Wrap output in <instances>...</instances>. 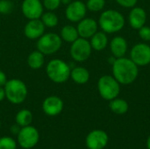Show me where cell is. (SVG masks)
Masks as SVG:
<instances>
[{"instance_id":"25","label":"cell","mask_w":150,"mask_h":149,"mask_svg":"<svg viewBox=\"0 0 150 149\" xmlns=\"http://www.w3.org/2000/svg\"><path fill=\"white\" fill-rule=\"evenodd\" d=\"M105 5V0H88L86 3L87 10L91 11H100Z\"/></svg>"},{"instance_id":"7","label":"cell","mask_w":150,"mask_h":149,"mask_svg":"<svg viewBox=\"0 0 150 149\" xmlns=\"http://www.w3.org/2000/svg\"><path fill=\"white\" fill-rule=\"evenodd\" d=\"M91 50L92 47L90 41H88L87 39L79 37L71 43L70 55L76 61L83 62L89 59L91 54Z\"/></svg>"},{"instance_id":"20","label":"cell","mask_w":150,"mask_h":149,"mask_svg":"<svg viewBox=\"0 0 150 149\" xmlns=\"http://www.w3.org/2000/svg\"><path fill=\"white\" fill-rule=\"evenodd\" d=\"M109 108L113 113L118 115H123L127 112L129 109V105L125 99L116 97L109 101Z\"/></svg>"},{"instance_id":"31","label":"cell","mask_w":150,"mask_h":149,"mask_svg":"<svg viewBox=\"0 0 150 149\" xmlns=\"http://www.w3.org/2000/svg\"><path fill=\"white\" fill-rule=\"evenodd\" d=\"M6 82H7V77H6L5 74L3 71L0 70V86L1 87L2 86H4L5 83H6Z\"/></svg>"},{"instance_id":"19","label":"cell","mask_w":150,"mask_h":149,"mask_svg":"<svg viewBox=\"0 0 150 149\" xmlns=\"http://www.w3.org/2000/svg\"><path fill=\"white\" fill-rule=\"evenodd\" d=\"M71 79L77 84H84L90 79V73L87 68L83 67H76L71 69Z\"/></svg>"},{"instance_id":"11","label":"cell","mask_w":150,"mask_h":149,"mask_svg":"<svg viewBox=\"0 0 150 149\" xmlns=\"http://www.w3.org/2000/svg\"><path fill=\"white\" fill-rule=\"evenodd\" d=\"M87 11V7L84 3L80 0L72 1L68 4L65 15L66 18L71 22H79L84 18Z\"/></svg>"},{"instance_id":"12","label":"cell","mask_w":150,"mask_h":149,"mask_svg":"<svg viewBox=\"0 0 150 149\" xmlns=\"http://www.w3.org/2000/svg\"><path fill=\"white\" fill-rule=\"evenodd\" d=\"M22 12L28 19H38L43 14V5L40 0H24Z\"/></svg>"},{"instance_id":"23","label":"cell","mask_w":150,"mask_h":149,"mask_svg":"<svg viewBox=\"0 0 150 149\" xmlns=\"http://www.w3.org/2000/svg\"><path fill=\"white\" fill-rule=\"evenodd\" d=\"M15 120L16 124H18L20 127L30 126L33 121V114L29 110L23 109L17 113Z\"/></svg>"},{"instance_id":"33","label":"cell","mask_w":150,"mask_h":149,"mask_svg":"<svg viewBox=\"0 0 150 149\" xmlns=\"http://www.w3.org/2000/svg\"><path fill=\"white\" fill-rule=\"evenodd\" d=\"M5 97V91H4V88H2L0 86V102L3 101Z\"/></svg>"},{"instance_id":"26","label":"cell","mask_w":150,"mask_h":149,"mask_svg":"<svg viewBox=\"0 0 150 149\" xmlns=\"http://www.w3.org/2000/svg\"><path fill=\"white\" fill-rule=\"evenodd\" d=\"M17 148V143L14 141V139L4 136L0 138V149H16Z\"/></svg>"},{"instance_id":"4","label":"cell","mask_w":150,"mask_h":149,"mask_svg":"<svg viewBox=\"0 0 150 149\" xmlns=\"http://www.w3.org/2000/svg\"><path fill=\"white\" fill-rule=\"evenodd\" d=\"M5 97L14 105L23 103L27 97V87L24 82L18 79H11L4 85Z\"/></svg>"},{"instance_id":"6","label":"cell","mask_w":150,"mask_h":149,"mask_svg":"<svg viewBox=\"0 0 150 149\" xmlns=\"http://www.w3.org/2000/svg\"><path fill=\"white\" fill-rule=\"evenodd\" d=\"M62 38L54 32L43 34L39 38L37 48L43 54H53L56 53L62 47Z\"/></svg>"},{"instance_id":"14","label":"cell","mask_w":150,"mask_h":149,"mask_svg":"<svg viewBox=\"0 0 150 149\" xmlns=\"http://www.w3.org/2000/svg\"><path fill=\"white\" fill-rule=\"evenodd\" d=\"M98 24L95 19L91 18H86L78 22L76 29L79 37L83 39H90L98 32Z\"/></svg>"},{"instance_id":"13","label":"cell","mask_w":150,"mask_h":149,"mask_svg":"<svg viewBox=\"0 0 150 149\" xmlns=\"http://www.w3.org/2000/svg\"><path fill=\"white\" fill-rule=\"evenodd\" d=\"M42 110L47 116H57L63 110V101L56 96L47 97L43 101Z\"/></svg>"},{"instance_id":"35","label":"cell","mask_w":150,"mask_h":149,"mask_svg":"<svg viewBox=\"0 0 150 149\" xmlns=\"http://www.w3.org/2000/svg\"><path fill=\"white\" fill-rule=\"evenodd\" d=\"M147 148L150 149V135L149 136L148 140H147Z\"/></svg>"},{"instance_id":"32","label":"cell","mask_w":150,"mask_h":149,"mask_svg":"<svg viewBox=\"0 0 150 149\" xmlns=\"http://www.w3.org/2000/svg\"><path fill=\"white\" fill-rule=\"evenodd\" d=\"M20 126L18 125V124H16V125H13L11 127V133H13V134H17L18 135V133H19V131H20Z\"/></svg>"},{"instance_id":"29","label":"cell","mask_w":150,"mask_h":149,"mask_svg":"<svg viewBox=\"0 0 150 149\" xmlns=\"http://www.w3.org/2000/svg\"><path fill=\"white\" fill-rule=\"evenodd\" d=\"M139 36L144 41H150V27L143 25L139 30Z\"/></svg>"},{"instance_id":"2","label":"cell","mask_w":150,"mask_h":149,"mask_svg":"<svg viewBox=\"0 0 150 149\" xmlns=\"http://www.w3.org/2000/svg\"><path fill=\"white\" fill-rule=\"evenodd\" d=\"M126 21L124 16L116 10H106L98 19V25L105 33H115L123 29Z\"/></svg>"},{"instance_id":"18","label":"cell","mask_w":150,"mask_h":149,"mask_svg":"<svg viewBox=\"0 0 150 149\" xmlns=\"http://www.w3.org/2000/svg\"><path fill=\"white\" fill-rule=\"evenodd\" d=\"M91 46L96 51L104 50L108 45V37L105 32H97L91 38Z\"/></svg>"},{"instance_id":"3","label":"cell","mask_w":150,"mask_h":149,"mask_svg":"<svg viewBox=\"0 0 150 149\" xmlns=\"http://www.w3.org/2000/svg\"><path fill=\"white\" fill-rule=\"evenodd\" d=\"M46 72L51 81L55 83H62L70 77L71 68L62 60L54 59L47 63Z\"/></svg>"},{"instance_id":"9","label":"cell","mask_w":150,"mask_h":149,"mask_svg":"<svg viewBox=\"0 0 150 149\" xmlns=\"http://www.w3.org/2000/svg\"><path fill=\"white\" fill-rule=\"evenodd\" d=\"M130 59L138 66L144 67L150 64V46L146 43L134 45L130 51Z\"/></svg>"},{"instance_id":"30","label":"cell","mask_w":150,"mask_h":149,"mask_svg":"<svg viewBox=\"0 0 150 149\" xmlns=\"http://www.w3.org/2000/svg\"><path fill=\"white\" fill-rule=\"evenodd\" d=\"M120 6L124 8H133L136 5L138 0H115Z\"/></svg>"},{"instance_id":"22","label":"cell","mask_w":150,"mask_h":149,"mask_svg":"<svg viewBox=\"0 0 150 149\" xmlns=\"http://www.w3.org/2000/svg\"><path fill=\"white\" fill-rule=\"evenodd\" d=\"M28 66L33 69H39L44 64V54L39 50L32 52L27 58Z\"/></svg>"},{"instance_id":"34","label":"cell","mask_w":150,"mask_h":149,"mask_svg":"<svg viewBox=\"0 0 150 149\" xmlns=\"http://www.w3.org/2000/svg\"><path fill=\"white\" fill-rule=\"evenodd\" d=\"M72 2V0H61V3L64 4H69Z\"/></svg>"},{"instance_id":"8","label":"cell","mask_w":150,"mask_h":149,"mask_svg":"<svg viewBox=\"0 0 150 149\" xmlns=\"http://www.w3.org/2000/svg\"><path fill=\"white\" fill-rule=\"evenodd\" d=\"M40 134L38 130L32 126L21 127L18 133V143L24 149H31L34 148L39 142Z\"/></svg>"},{"instance_id":"36","label":"cell","mask_w":150,"mask_h":149,"mask_svg":"<svg viewBox=\"0 0 150 149\" xmlns=\"http://www.w3.org/2000/svg\"><path fill=\"white\" fill-rule=\"evenodd\" d=\"M0 127H1V122H0Z\"/></svg>"},{"instance_id":"21","label":"cell","mask_w":150,"mask_h":149,"mask_svg":"<svg viewBox=\"0 0 150 149\" xmlns=\"http://www.w3.org/2000/svg\"><path fill=\"white\" fill-rule=\"evenodd\" d=\"M61 38L66 42L69 43L74 42L76 39L79 38L77 29L70 25L63 26L61 30Z\"/></svg>"},{"instance_id":"15","label":"cell","mask_w":150,"mask_h":149,"mask_svg":"<svg viewBox=\"0 0 150 149\" xmlns=\"http://www.w3.org/2000/svg\"><path fill=\"white\" fill-rule=\"evenodd\" d=\"M45 31V25L41 20L31 19L25 26L24 32L26 38L30 40H36L41 37Z\"/></svg>"},{"instance_id":"24","label":"cell","mask_w":150,"mask_h":149,"mask_svg":"<svg viewBox=\"0 0 150 149\" xmlns=\"http://www.w3.org/2000/svg\"><path fill=\"white\" fill-rule=\"evenodd\" d=\"M40 18H41V21L45 26L54 27L58 24V18L54 12H51V11L46 12V13L42 14V16Z\"/></svg>"},{"instance_id":"27","label":"cell","mask_w":150,"mask_h":149,"mask_svg":"<svg viewBox=\"0 0 150 149\" xmlns=\"http://www.w3.org/2000/svg\"><path fill=\"white\" fill-rule=\"evenodd\" d=\"M12 10V3L8 0H0V14L10 13Z\"/></svg>"},{"instance_id":"10","label":"cell","mask_w":150,"mask_h":149,"mask_svg":"<svg viewBox=\"0 0 150 149\" xmlns=\"http://www.w3.org/2000/svg\"><path fill=\"white\" fill-rule=\"evenodd\" d=\"M109 141L108 134L99 129L90 132L85 139V144L88 149H104Z\"/></svg>"},{"instance_id":"16","label":"cell","mask_w":150,"mask_h":149,"mask_svg":"<svg viewBox=\"0 0 150 149\" xmlns=\"http://www.w3.org/2000/svg\"><path fill=\"white\" fill-rule=\"evenodd\" d=\"M147 20V13L142 7H133L128 15V21L132 28L139 30L145 25Z\"/></svg>"},{"instance_id":"17","label":"cell","mask_w":150,"mask_h":149,"mask_svg":"<svg viewBox=\"0 0 150 149\" xmlns=\"http://www.w3.org/2000/svg\"><path fill=\"white\" fill-rule=\"evenodd\" d=\"M110 49L115 58L124 57L128 49L127 41L121 36H116L110 42Z\"/></svg>"},{"instance_id":"5","label":"cell","mask_w":150,"mask_h":149,"mask_svg":"<svg viewBox=\"0 0 150 149\" xmlns=\"http://www.w3.org/2000/svg\"><path fill=\"white\" fill-rule=\"evenodd\" d=\"M98 90L103 99L111 101L118 97L120 92V84L112 76L105 75L98 79Z\"/></svg>"},{"instance_id":"28","label":"cell","mask_w":150,"mask_h":149,"mask_svg":"<svg viewBox=\"0 0 150 149\" xmlns=\"http://www.w3.org/2000/svg\"><path fill=\"white\" fill-rule=\"evenodd\" d=\"M61 4V0H43V6L49 10L54 11L56 10Z\"/></svg>"},{"instance_id":"1","label":"cell","mask_w":150,"mask_h":149,"mask_svg":"<svg viewBox=\"0 0 150 149\" xmlns=\"http://www.w3.org/2000/svg\"><path fill=\"white\" fill-rule=\"evenodd\" d=\"M138 66L130 59L120 57L115 58L112 62V76L122 85L133 83L138 77Z\"/></svg>"}]
</instances>
